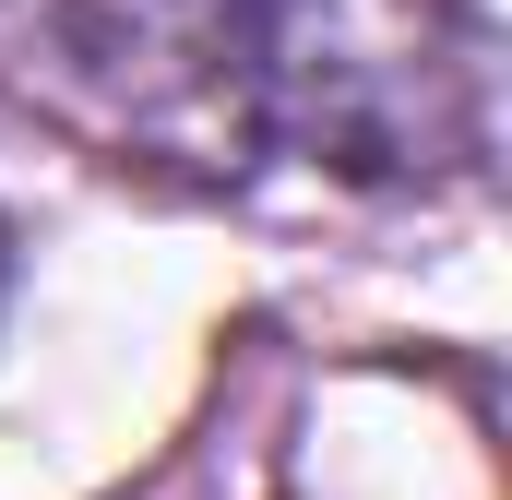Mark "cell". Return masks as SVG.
Here are the masks:
<instances>
[{"mask_svg": "<svg viewBox=\"0 0 512 500\" xmlns=\"http://www.w3.org/2000/svg\"><path fill=\"white\" fill-rule=\"evenodd\" d=\"M262 155H310L370 191L489 167V36L453 0H239Z\"/></svg>", "mask_w": 512, "mask_h": 500, "instance_id": "6da1fadb", "label": "cell"}, {"mask_svg": "<svg viewBox=\"0 0 512 500\" xmlns=\"http://www.w3.org/2000/svg\"><path fill=\"white\" fill-rule=\"evenodd\" d=\"M0 96L143 179L227 191L262 167L239 0H0Z\"/></svg>", "mask_w": 512, "mask_h": 500, "instance_id": "7a4b0ae2", "label": "cell"}, {"mask_svg": "<svg viewBox=\"0 0 512 500\" xmlns=\"http://www.w3.org/2000/svg\"><path fill=\"white\" fill-rule=\"evenodd\" d=\"M0 310H12V227H0Z\"/></svg>", "mask_w": 512, "mask_h": 500, "instance_id": "3957f363", "label": "cell"}]
</instances>
